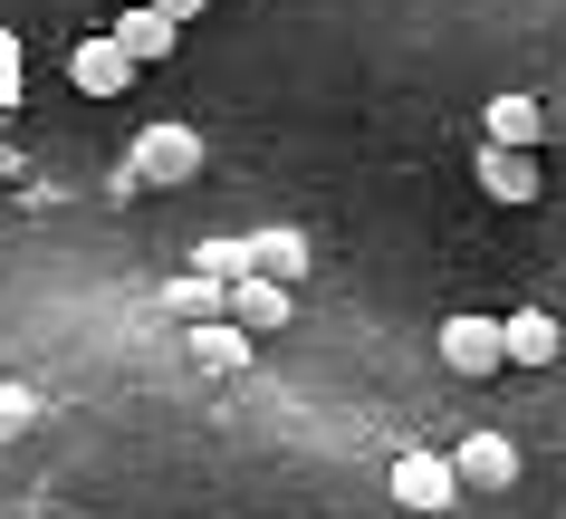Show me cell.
<instances>
[{"label":"cell","instance_id":"cell-1","mask_svg":"<svg viewBox=\"0 0 566 519\" xmlns=\"http://www.w3.org/2000/svg\"><path fill=\"white\" fill-rule=\"evenodd\" d=\"M192 174H202V135H192V125H145V135H135V184L174 193V184H192Z\"/></svg>","mask_w":566,"mask_h":519},{"label":"cell","instance_id":"cell-2","mask_svg":"<svg viewBox=\"0 0 566 519\" xmlns=\"http://www.w3.org/2000/svg\"><path fill=\"white\" fill-rule=\"evenodd\" d=\"M537 184H547V145H490L480 135V193L490 203H537Z\"/></svg>","mask_w":566,"mask_h":519},{"label":"cell","instance_id":"cell-3","mask_svg":"<svg viewBox=\"0 0 566 519\" xmlns=\"http://www.w3.org/2000/svg\"><path fill=\"white\" fill-rule=\"evenodd\" d=\"M394 500H403V510H451V500H461L451 453H394Z\"/></svg>","mask_w":566,"mask_h":519},{"label":"cell","instance_id":"cell-4","mask_svg":"<svg viewBox=\"0 0 566 519\" xmlns=\"http://www.w3.org/2000/svg\"><path fill=\"white\" fill-rule=\"evenodd\" d=\"M221 308H231L250 336H269V328H289L298 289H289V279H269V270H231V299H221Z\"/></svg>","mask_w":566,"mask_h":519},{"label":"cell","instance_id":"cell-5","mask_svg":"<svg viewBox=\"0 0 566 519\" xmlns=\"http://www.w3.org/2000/svg\"><path fill=\"white\" fill-rule=\"evenodd\" d=\"M67 77H77V96H125V87H135V59H125L116 30H96V39L67 49Z\"/></svg>","mask_w":566,"mask_h":519},{"label":"cell","instance_id":"cell-6","mask_svg":"<svg viewBox=\"0 0 566 519\" xmlns=\"http://www.w3.org/2000/svg\"><path fill=\"white\" fill-rule=\"evenodd\" d=\"M442 366H451V375H500V366H509L500 318H442Z\"/></svg>","mask_w":566,"mask_h":519},{"label":"cell","instance_id":"cell-7","mask_svg":"<svg viewBox=\"0 0 566 519\" xmlns=\"http://www.w3.org/2000/svg\"><path fill=\"white\" fill-rule=\"evenodd\" d=\"M451 471H461V490H509L518 481V443H509V433H471V443L451 453Z\"/></svg>","mask_w":566,"mask_h":519},{"label":"cell","instance_id":"cell-8","mask_svg":"<svg viewBox=\"0 0 566 519\" xmlns=\"http://www.w3.org/2000/svg\"><path fill=\"white\" fill-rule=\"evenodd\" d=\"M500 346H509V366H557L566 328L547 318V308H518V318H500Z\"/></svg>","mask_w":566,"mask_h":519},{"label":"cell","instance_id":"cell-9","mask_svg":"<svg viewBox=\"0 0 566 519\" xmlns=\"http://www.w3.org/2000/svg\"><path fill=\"white\" fill-rule=\"evenodd\" d=\"M480 135H490V145H547V106H537V96H490V106H480Z\"/></svg>","mask_w":566,"mask_h":519},{"label":"cell","instance_id":"cell-10","mask_svg":"<svg viewBox=\"0 0 566 519\" xmlns=\"http://www.w3.org/2000/svg\"><path fill=\"white\" fill-rule=\"evenodd\" d=\"M192 366H202V375L250 366V328H240L231 308H221V318H192Z\"/></svg>","mask_w":566,"mask_h":519},{"label":"cell","instance_id":"cell-11","mask_svg":"<svg viewBox=\"0 0 566 519\" xmlns=\"http://www.w3.org/2000/svg\"><path fill=\"white\" fill-rule=\"evenodd\" d=\"M116 39H125V59H135V68H154V59H174L182 20H164L154 0H135V10H125V20H116Z\"/></svg>","mask_w":566,"mask_h":519},{"label":"cell","instance_id":"cell-12","mask_svg":"<svg viewBox=\"0 0 566 519\" xmlns=\"http://www.w3.org/2000/svg\"><path fill=\"white\" fill-rule=\"evenodd\" d=\"M240 250H250V270L289 279V289H298V279H307V260H317V241H307V231H289V221H279V231H260V241H240Z\"/></svg>","mask_w":566,"mask_h":519},{"label":"cell","instance_id":"cell-13","mask_svg":"<svg viewBox=\"0 0 566 519\" xmlns=\"http://www.w3.org/2000/svg\"><path fill=\"white\" fill-rule=\"evenodd\" d=\"M221 299H231V279H211V270L174 279V308H182V318H221Z\"/></svg>","mask_w":566,"mask_h":519},{"label":"cell","instance_id":"cell-14","mask_svg":"<svg viewBox=\"0 0 566 519\" xmlns=\"http://www.w3.org/2000/svg\"><path fill=\"white\" fill-rule=\"evenodd\" d=\"M30 424H39V395L30 385H0V443H20Z\"/></svg>","mask_w":566,"mask_h":519},{"label":"cell","instance_id":"cell-15","mask_svg":"<svg viewBox=\"0 0 566 519\" xmlns=\"http://www.w3.org/2000/svg\"><path fill=\"white\" fill-rule=\"evenodd\" d=\"M192 270H211V279H231V270H250V250H240V241H202V250H192Z\"/></svg>","mask_w":566,"mask_h":519},{"label":"cell","instance_id":"cell-16","mask_svg":"<svg viewBox=\"0 0 566 519\" xmlns=\"http://www.w3.org/2000/svg\"><path fill=\"white\" fill-rule=\"evenodd\" d=\"M0 96H20V39L0 30Z\"/></svg>","mask_w":566,"mask_h":519},{"label":"cell","instance_id":"cell-17","mask_svg":"<svg viewBox=\"0 0 566 519\" xmlns=\"http://www.w3.org/2000/svg\"><path fill=\"white\" fill-rule=\"evenodd\" d=\"M154 10H164V20H202V0H154Z\"/></svg>","mask_w":566,"mask_h":519}]
</instances>
